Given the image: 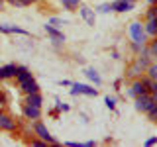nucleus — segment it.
<instances>
[{
	"mask_svg": "<svg viewBox=\"0 0 157 147\" xmlns=\"http://www.w3.org/2000/svg\"><path fill=\"white\" fill-rule=\"evenodd\" d=\"M33 134H36L39 139H43L45 143H49V145H59L57 139H55L51 134H49V130L45 127V124H43V122H39V120L33 122Z\"/></svg>",
	"mask_w": 157,
	"mask_h": 147,
	"instance_id": "nucleus-1",
	"label": "nucleus"
},
{
	"mask_svg": "<svg viewBox=\"0 0 157 147\" xmlns=\"http://www.w3.org/2000/svg\"><path fill=\"white\" fill-rule=\"evenodd\" d=\"M0 130L2 131H16L18 130V120L10 112L0 108Z\"/></svg>",
	"mask_w": 157,
	"mask_h": 147,
	"instance_id": "nucleus-2",
	"label": "nucleus"
},
{
	"mask_svg": "<svg viewBox=\"0 0 157 147\" xmlns=\"http://www.w3.org/2000/svg\"><path fill=\"white\" fill-rule=\"evenodd\" d=\"M130 36H132V39H134L136 43L145 45L147 33H145V28H144V24H141V22H132L130 24Z\"/></svg>",
	"mask_w": 157,
	"mask_h": 147,
	"instance_id": "nucleus-3",
	"label": "nucleus"
},
{
	"mask_svg": "<svg viewBox=\"0 0 157 147\" xmlns=\"http://www.w3.org/2000/svg\"><path fill=\"white\" fill-rule=\"evenodd\" d=\"M155 106L153 102V96H151V92H147V94H141V96H136V110L137 112H149L151 108Z\"/></svg>",
	"mask_w": 157,
	"mask_h": 147,
	"instance_id": "nucleus-4",
	"label": "nucleus"
},
{
	"mask_svg": "<svg viewBox=\"0 0 157 147\" xmlns=\"http://www.w3.org/2000/svg\"><path fill=\"white\" fill-rule=\"evenodd\" d=\"M147 92H149V88H147L144 82H141V78H134V81H132V85H130V88L126 90V94L132 96V98H136V96L147 94Z\"/></svg>",
	"mask_w": 157,
	"mask_h": 147,
	"instance_id": "nucleus-5",
	"label": "nucleus"
},
{
	"mask_svg": "<svg viewBox=\"0 0 157 147\" xmlns=\"http://www.w3.org/2000/svg\"><path fill=\"white\" fill-rule=\"evenodd\" d=\"M45 32H47V36L51 37V41H53V45H61V43H65V33L61 32L59 28H55V26H51V24H45Z\"/></svg>",
	"mask_w": 157,
	"mask_h": 147,
	"instance_id": "nucleus-6",
	"label": "nucleus"
},
{
	"mask_svg": "<svg viewBox=\"0 0 157 147\" xmlns=\"http://www.w3.org/2000/svg\"><path fill=\"white\" fill-rule=\"evenodd\" d=\"M71 94L77 96V94H86V96H96L98 94V88H92L88 85H81V82H73L71 85Z\"/></svg>",
	"mask_w": 157,
	"mask_h": 147,
	"instance_id": "nucleus-7",
	"label": "nucleus"
},
{
	"mask_svg": "<svg viewBox=\"0 0 157 147\" xmlns=\"http://www.w3.org/2000/svg\"><path fill=\"white\" fill-rule=\"evenodd\" d=\"M22 112L26 116V120H41V106H32V104H22Z\"/></svg>",
	"mask_w": 157,
	"mask_h": 147,
	"instance_id": "nucleus-8",
	"label": "nucleus"
},
{
	"mask_svg": "<svg viewBox=\"0 0 157 147\" xmlns=\"http://www.w3.org/2000/svg\"><path fill=\"white\" fill-rule=\"evenodd\" d=\"M136 8V0H114L112 2V12H130V10Z\"/></svg>",
	"mask_w": 157,
	"mask_h": 147,
	"instance_id": "nucleus-9",
	"label": "nucleus"
},
{
	"mask_svg": "<svg viewBox=\"0 0 157 147\" xmlns=\"http://www.w3.org/2000/svg\"><path fill=\"white\" fill-rule=\"evenodd\" d=\"M78 14H81V18L85 20V22L88 24V26H92V28H94V24H96L94 10H90L88 6H85V4H81V6H78Z\"/></svg>",
	"mask_w": 157,
	"mask_h": 147,
	"instance_id": "nucleus-10",
	"label": "nucleus"
},
{
	"mask_svg": "<svg viewBox=\"0 0 157 147\" xmlns=\"http://www.w3.org/2000/svg\"><path fill=\"white\" fill-rule=\"evenodd\" d=\"M20 90L24 92V94H32V92H39V85H37V81L36 78H29V81H26V82H20Z\"/></svg>",
	"mask_w": 157,
	"mask_h": 147,
	"instance_id": "nucleus-11",
	"label": "nucleus"
},
{
	"mask_svg": "<svg viewBox=\"0 0 157 147\" xmlns=\"http://www.w3.org/2000/svg\"><path fill=\"white\" fill-rule=\"evenodd\" d=\"M144 69H141L140 65H137V63L136 61H132L130 63V65H128V69H126V77L128 78H132V81H134V78H140L141 75H144Z\"/></svg>",
	"mask_w": 157,
	"mask_h": 147,
	"instance_id": "nucleus-12",
	"label": "nucleus"
},
{
	"mask_svg": "<svg viewBox=\"0 0 157 147\" xmlns=\"http://www.w3.org/2000/svg\"><path fill=\"white\" fill-rule=\"evenodd\" d=\"M32 77H33V75L29 73V69H28V67H24V65H18V67H16V77H14V78L18 81V85H20V82L29 81Z\"/></svg>",
	"mask_w": 157,
	"mask_h": 147,
	"instance_id": "nucleus-13",
	"label": "nucleus"
},
{
	"mask_svg": "<svg viewBox=\"0 0 157 147\" xmlns=\"http://www.w3.org/2000/svg\"><path fill=\"white\" fill-rule=\"evenodd\" d=\"M16 67L18 65H14V63L0 67V81H6V78H14V77H16Z\"/></svg>",
	"mask_w": 157,
	"mask_h": 147,
	"instance_id": "nucleus-14",
	"label": "nucleus"
},
{
	"mask_svg": "<svg viewBox=\"0 0 157 147\" xmlns=\"http://www.w3.org/2000/svg\"><path fill=\"white\" fill-rule=\"evenodd\" d=\"M24 104L41 106V104H43V96H41V92H32V94H26V98H24Z\"/></svg>",
	"mask_w": 157,
	"mask_h": 147,
	"instance_id": "nucleus-15",
	"label": "nucleus"
},
{
	"mask_svg": "<svg viewBox=\"0 0 157 147\" xmlns=\"http://www.w3.org/2000/svg\"><path fill=\"white\" fill-rule=\"evenodd\" d=\"M144 28H145V33H147V36L157 37V18H149Z\"/></svg>",
	"mask_w": 157,
	"mask_h": 147,
	"instance_id": "nucleus-16",
	"label": "nucleus"
},
{
	"mask_svg": "<svg viewBox=\"0 0 157 147\" xmlns=\"http://www.w3.org/2000/svg\"><path fill=\"white\" fill-rule=\"evenodd\" d=\"M145 51H147V55L151 57V61H157V37H153L145 45Z\"/></svg>",
	"mask_w": 157,
	"mask_h": 147,
	"instance_id": "nucleus-17",
	"label": "nucleus"
},
{
	"mask_svg": "<svg viewBox=\"0 0 157 147\" xmlns=\"http://www.w3.org/2000/svg\"><path fill=\"white\" fill-rule=\"evenodd\" d=\"M61 4L65 6V10H69V12H77L82 2L81 0H61Z\"/></svg>",
	"mask_w": 157,
	"mask_h": 147,
	"instance_id": "nucleus-18",
	"label": "nucleus"
},
{
	"mask_svg": "<svg viewBox=\"0 0 157 147\" xmlns=\"http://www.w3.org/2000/svg\"><path fill=\"white\" fill-rule=\"evenodd\" d=\"M85 75L88 77V78H90V81L92 82H94V85L98 86V85H100V82H102V78H100V75H98V73L94 71V69H90V67H88L86 69V71H85Z\"/></svg>",
	"mask_w": 157,
	"mask_h": 147,
	"instance_id": "nucleus-19",
	"label": "nucleus"
},
{
	"mask_svg": "<svg viewBox=\"0 0 157 147\" xmlns=\"http://www.w3.org/2000/svg\"><path fill=\"white\" fill-rule=\"evenodd\" d=\"M145 75L151 78V81H157V61H151L149 67L145 69Z\"/></svg>",
	"mask_w": 157,
	"mask_h": 147,
	"instance_id": "nucleus-20",
	"label": "nucleus"
},
{
	"mask_svg": "<svg viewBox=\"0 0 157 147\" xmlns=\"http://www.w3.org/2000/svg\"><path fill=\"white\" fill-rule=\"evenodd\" d=\"M100 14H108V12H112V2H104V4H100V6L96 8Z\"/></svg>",
	"mask_w": 157,
	"mask_h": 147,
	"instance_id": "nucleus-21",
	"label": "nucleus"
},
{
	"mask_svg": "<svg viewBox=\"0 0 157 147\" xmlns=\"http://www.w3.org/2000/svg\"><path fill=\"white\" fill-rule=\"evenodd\" d=\"M104 104L108 110H116V98H112V96H106L104 98Z\"/></svg>",
	"mask_w": 157,
	"mask_h": 147,
	"instance_id": "nucleus-22",
	"label": "nucleus"
},
{
	"mask_svg": "<svg viewBox=\"0 0 157 147\" xmlns=\"http://www.w3.org/2000/svg\"><path fill=\"white\" fill-rule=\"evenodd\" d=\"M145 18L149 20V18H157V4H151L149 10L145 12Z\"/></svg>",
	"mask_w": 157,
	"mask_h": 147,
	"instance_id": "nucleus-23",
	"label": "nucleus"
},
{
	"mask_svg": "<svg viewBox=\"0 0 157 147\" xmlns=\"http://www.w3.org/2000/svg\"><path fill=\"white\" fill-rule=\"evenodd\" d=\"M47 24H51V26L59 28V26H65V24H67V20H63V18H51Z\"/></svg>",
	"mask_w": 157,
	"mask_h": 147,
	"instance_id": "nucleus-24",
	"label": "nucleus"
},
{
	"mask_svg": "<svg viewBox=\"0 0 157 147\" xmlns=\"http://www.w3.org/2000/svg\"><path fill=\"white\" fill-rule=\"evenodd\" d=\"M147 116H149V120H151V122H157V104L151 108L149 112H147Z\"/></svg>",
	"mask_w": 157,
	"mask_h": 147,
	"instance_id": "nucleus-25",
	"label": "nucleus"
},
{
	"mask_svg": "<svg viewBox=\"0 0 157 147\" xmlns=\"http://www.w3.org/2000/svg\"><path fill=\"white\" fill-rule=\"evenodd\" d=\"M32 145H36V147H45L47 143H45L43 139H39V137H37V139H32Z\"/></svg>",
	"mask_w": 157,
	"mask_h": 147,
	"instance_id": "nucleus-26",
	"label": "nucleus"
},
{
	"mask_svg": "<svg viewBox=\"0 0 157 147\" xmlns=\"http://www.w3.org/2000/svg\"><path fill=\"white\" fill-rule=\"evenodd\" d=\"M157 143V137H149V139H145V145L149 147V145H155Z\"/></svg>",
	"mask_w": 157,
	"mask_h": 147,
	"instance_id": "nucleus-27",
	"label": "nucleus"
},
{
	"mask_svg": "<svg viewBox=\"0 0 157 147\" xmlns=\"http://www.w3.org/2000/svg\"><path fill=\"white\" fill-rule=\"evenodd\" d=\"M149 92H157V81L151 82V88H149Z\"/></svg>",
	"mask_w": 157,
	"mask_h": 147,
	"instance_id": "nucleus-28",
	"label": "nucleus"
},
{
	"mask_svg": "<svg viewBox=\"0 0 157 147\" xmlns=\"http://www.w3.org/2000/svg\"><path fill=\"white\" fill-rule=\"evenodd\" d=\"M120 86H122V81L118 78V81H114V88H116V90H120Z\"/></svg>",
	"mask_w": 157,
	"mask_h": 147,
	"instance_id": "nucleus-29",
	"label": "nucleus"
},
{
	"mask_svg": "<svg viewBox=\"0 0 157 147\" xmlns=\"http://www.w3.org/2000/svg\"><path fill=\"white\" fill-rule=\"evenodd\" d=\"M59 85H61V86H71L73 82H71V81H61V82H59Z\"/></svg>",
	"mask_w": 157,
	"mask_h": 147,
	"instance_id": "nucleus-30",
	"label": "nucleus"
},
{
	"mask_svg": "<svg viewBox=\"0 0 157 147\" xmlns=\"http://www.w3.org/2000/svg\"><path fill=\"white\" fill-rule=\"evenodd\" d=\"M96 145V141H86V143H85V147H94Z\"/></svg>",
	"mask_w": 157,
	"mask_h": 147,
	"instance_id": "nucleus-31",
	"label": "nucleus"
},
{
	"mask_svg": "<svg viewBox=\"0 0 157 147\" xmlns=\"http://www.w3.org/2000/svg\"><path fill=\"white\" fill-rule=\"evenodd\" d=\"M4 4H6V0H0V12L4 10Z\"/></svg>",
	"mask_w": 157,
	"mask_h": 147,
	"instance_id": "nucleus-32",
	"label": "nucleus"
},
{
	"mask_svg": "<svg viewBox=\"0 0 157 147\" xmlns=\"http://www.w3.org/2000/svg\"><path fill=\"white\" fill-rule=\"evenodd\" d=\"M8 4H14V6H18V0H6Z\"/></svg>",
	"mask_w": 157,
	"mask_h": 147,
	"instance_id": "nucleus-33",
	"label": "nucleus"
},
{
	"mask_svg": "<svg viewBox=\"0 0 157 147\" xmlns=\"http://www.w3.org/2000/svg\"><path fill=\"white\" fill-rule=\"evenodd\" d=\"M151 96H153V102L157 104V92H151Z\"/></svg>",
	"mask_w": 157,
	"mask_h": 147,
	"instance_id": "nucleus-34",
	"label": "nucleus"
},
{
	"mask_svg": "<svg viewBox=\"0 0 157 147\" xmlns=\"http://www.w3.org/2000/svg\"><path fill=\"white\" fill-rule=\"evenodd\" d=\"M147 4H149V6L151 4H157V0H147Z\"/></svg>",
	"mask_w": 157,
	"mask_h": 147,
	"instance_id": "nucleus-35",
	"label": "nucleus"
},
{
	"mask_svg": "<svg viewBox=\"0 0 157 147\" xmlns=\"http://www.w3.org/2000/svg\"><path fill=\"white\" fill-rule=\"evenodd\" d=\"M29 2H32V4H37V2H41V0H29Z\"/></svg>",
	"mask_w": 157,
	"mask_h": 147,
	"instance_id": "nucleus-36",
	"label": "nucleus"
}]
</instances>
